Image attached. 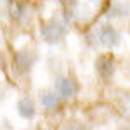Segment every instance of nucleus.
Wrapping results in <instances>:
<instances>
[{"instance_id": "9d476101", "label": "nucleus", "mask_w": 130, "mask_h": 130, "mask_svg": "<svg viewBox=\"0 0 130 130\" xmlns=\"http://www.w3.org/2000/svg\"><path fill=\"white\" fill-rule=\"evenodd\" d=\"M121 109H123V113H125L127 116H130V94L121 99Z\"/></svg>"}, {"instance_id": "20e7f679", "label": "nucleus", "mask_w": 130, "mask_h": 130, "mask_svg": "<svg viewBox=\"0 0 130 130\" xmlns=\"http://www.w3.org/2000/svg\"><path fill=\"white\" fill-rule=\"evenodd\" d=\"M95 71L104 80L111 78L113 73H115V61H113V57L111 56H101V57H97V61H95Z\"/></svg>"}, {"instance_id": "1a4fd4ad", "label": "nucleus", "mask_w": 130, "mask_h": 130, "mask_svg": "<svg viewBox=\"0 0 130 130\" xmlns=\"http://www.w3.org/2000/svg\"><path fill=\"white\" fill-rule=\"evenodd\" d=\"M10 10H12V18H14V19H18V21H21L24 16H26V10H28V9H26V5L18 4V5H14Z\"/></svg>"}, {"instance_id": "f8f14e48", "label": "nucleus", "mask_w": 130, "mask_h": 130, "mask_svg": "<svg viewBox=\"0 0 130 130\" xmlns=\"http://www.w3.org/2000/svg\"><path fill=\"white\" fill-rule=\"evenodd\" d=\"M0 64H2V56H0Z\"/></svg>"}, {"instance_id": "423d86ee", "label": "nucleus", "mask_w": 130, "mask_h": 130, "mask_svg": "<svg viewBox=\"0 0 130 130\" xmlns=\"http://www.w3.org/2000/svg\"><path fill=\"white\" fill-rule=\"evenodd\" d=\"M40 102L47 111H56L61 106V97L56 90L54 92H43L40 97Z\"/></svg>"}, {"instance_id": "f03ea898", "label": "nucleus", "mask_w": 130, "mask_h": 130, "mask_svg": "<svg viewBox=\"0 0 130 130\" xmlns=\"http://www.w3.org/2000/svg\"><path fill=\"white\" fill-rule=\"evenodd\" d=\"M120 33L115 26L111 24H101L99 28L95 30V42L99 43L101 47L106 49H113L116 45H120Z\"/></svg>"}, {"instance_id": "39448f33", "label": "nucleus", "mask_w": 130, "mask_h": 130, "mask_svg": "<svg viewBox=\"0 0 130 130\" xmlns=\"http://www.w3.org/2000/svg\"><path fill=\"white\" fill-rule=\"evenodd\" d=\"M35 113H37V108H35V102L30 97H23L18 102V115L23 120H33Z\"/></svg>"}, {"instance_id": "0eeeda50", "label": "nucleus", "mask_w": 130, "mask_h": 130, "mask_svg": "<svg viewBox=\"0 0 130 130\" xmlns=\"http://www.w3.org/2000/svg\"><path fill=\"white\" fill-rule=\"evenodd\" d=\"M130 12V4L127 2H120V0H113L108 9V16L109 18H123Z\"/></svg>"}, {"instance_id": "f257e3e1", "label": "nucleus", "mask_w": 130, "mask_h": 130, "mask_svg": "<svg viewBox=\"0 0 130 130\" xmlns=\"http://www.w3.org/2000/svg\"><path fill=\"white\" fill-rule=\"evenodd\" d=\"M66 31H68V26L64 21L59 18H52L50 21L42 24L40 37L45 43H59L66 37Z\"/></svg>"}, {"instance_id": "9b49d317", "label": "nucleus", "mask_w": 130, "mask_h": 130, "mask_svg": "<svg viewBox=\"0 0 130 130\" xmlns=\"http://www.w3.org/2000/svg\"><path fill=\"white\" fill-rule=\"evenodd\" d=\"M9 10V0H0V14Z\"/></svg>"}, {"instance_id": "7ed1b4c3", "label": "nucleus", "mask_w": 130, "mask_h": 130, "mask_svg": "<svg viewBox=\"0 0 130 130\" xmlns=\"http://www.w3.org/2000/svg\"><path fill=\"white\" fill-rule=\"evenodd\" d=\"M54 90L59 94L61 99H73L75 95H76V92H78V87H76V83L71 80L70 76H57L56 80H54Z\"/></svg>"}, {"instance_id": "6e6552de", "label": "nucleus", "mask_w": 130, "mask_h": 130, "mask_svg": "<svg viewBox=\"0 0 130 130\" xmlns=\"http://www.w3.org/2000/svg\"><path fill=\"white\" fill-rule=\"evenodd\" d=\"M37 59V56L33 54V52H19L18 54V57H16V64H18V68L19 70H30L31 66H33V62Z\"/></svg>"}]
</instances>
